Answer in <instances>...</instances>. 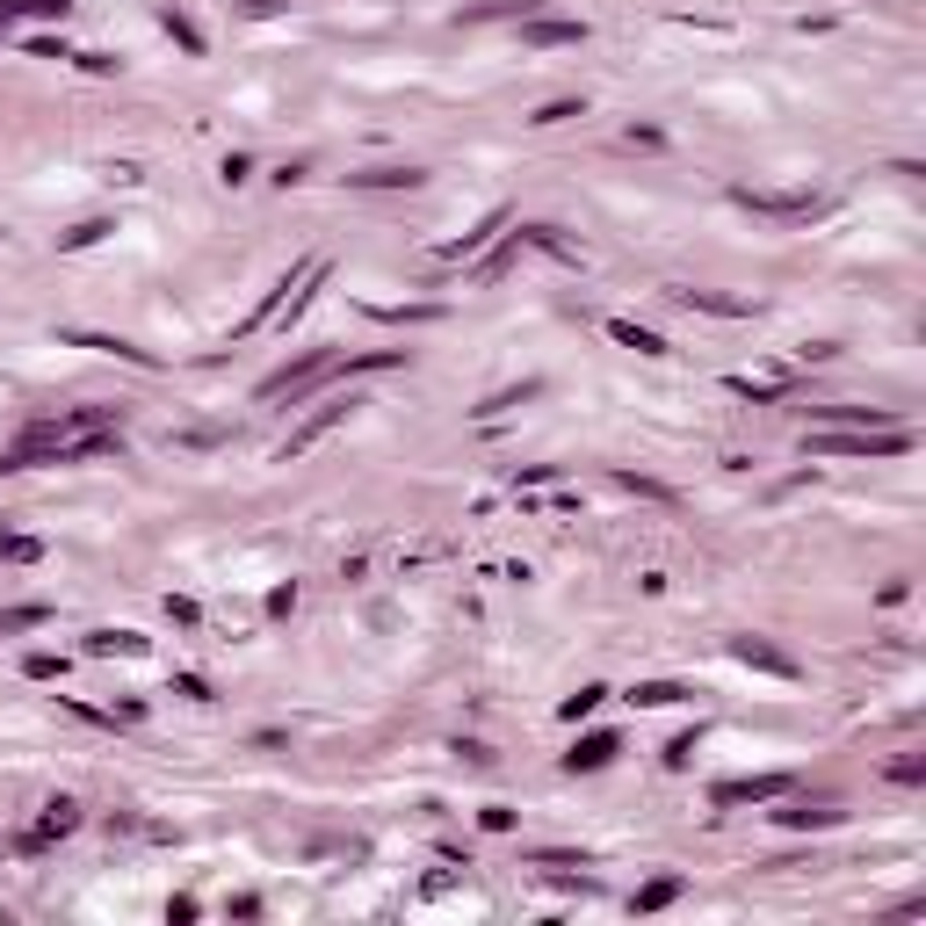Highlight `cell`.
<instances>
[{
    "label": "cell",
    "instance_id": "1",
    "mask_svg": "<svg viewBox=\"0 0 926 926\" xmlns=\"http://www.w3.org/2000/svg\"><path fill=\"white\" fill-rule=\"evenodd\" d=\"M811 449L818 456H905L912 435H905V427H876V435L854 427V435H811Z\"/></svg>",
    "mask_w": 926,
    "mask_h": 926
},
{
    "label": "cell",
    "instance_id": "2",
    "mask_svg": "<svg viewBox=\"0 0 926 926\" xmlns=\"http://www.w3.org/2000/svg\"><path fill=\"white\" fill-rule=\"evenodd\" d=\"M348 406H355V398H333V406H319V413L304 420V427H290V442H283V463H290V456H304V449H312L319 435H333V427L348 420Z\"/></svg>",
    "mask_w": 926,
    "mask_h": 926
},
{
    "label": "cell",
    "instance_id": "3",
    "mask_svg": "<svg viewBox=\"0 0 926 926\" xmlns=\"http://www.w3.org/2000/svg\"><path fill=\"white\" fill-rule=\"evenodd\" d=\"M738 203H753V210H767V218H818V196H760V189H738Z\"/></svg>",
    "mask_w": 926,
    "mask_h": 926
},
{
    "label": "cell",
    "instance_id": "4",
    "mask_svg": "<svg viewBox=\"0 0 926 926\" xmlns=\"http://www.w3.org/2000/svg\"><path fill=\"white\" fill-rule=\"evenodd\" d=\"M767 796H782V775H753V782H724L717 804H767Z\"/></svg>",
    "mask_w": 926,
    "mask_h": 926
},
{
    "label": "cell",
    "instance_id": "5",
    "mask_svg": "<svg viewBox=\"0 0 926 926\" xmlns=\"http://www.w3.org/2000/svg\"><path fill=\"white\" fill-rule=\"evenodd\" d=\"M615 760V738L608 731H594V738H579V746L565 753V767H572V775H579V767H608Z\"/></svg>",
    "mask_w": 926,
    "mask_h": 926
},
{
    "label": "cell",
    "instance_id": "6",
    "mask_svg": "<svg viewBox=\"0 0 926 926\" xmlns=\"http://www.w3.org/2000/svg\"><path fill=\"white\" fill-rule=\"evenodd\" d=\"M608 333H615L623 348H637V355H666V341H659V333H644V326H630V319H608Z\"/></svg>",
    "mask_w": 926,
    "mask_h": 926
},
{
    "label": "cell",
    "instance_id": "7",
    "mask_svg": "<svg viewBox=\"0 0 926 926\" xmlns=\"http://www.w3.org/2000/svg\"><path fill=\"white\" fill-rule=\"evenodd\" d=\"M362 189H413L420 181V167H369V174H355Z\"/></svg>",
    "mask_w": 926,
    "mask_h": 926
},
{
    "label": "cell",
    "instance_id": "8",
    "mask_svg": "<svg viewBox=\"0 0 926 926\" xmlns=\"http://www.w3.org/2000/svg\"><path fill=\"white\" fill-rule=\"evenodd\" d=\"M731 652H738V659H746V666H767V673H796V666H789L782 652H767V644H753V637H738V644H731Z\"/></svg>",
    "mask_w": 926,
    "mask_h": 926
},
{
    "label": "cell",
    "instance_id": "9",
    "mask_svg": "<svg viewBox=\"0 0 926 926\" xmlns=\"http://www.w3.org/2000/svg\"><path fill=\"white\" fill-rule=\"evenodd\" d=\"M500 225H507V210H492V218H485V225H478V232H463V239H456V246H449V261H463V254H478V246H485V239H492V232H500Z\"/></svg>",
    "mask_w": 926,
    "mask_h": 926
},
{
    "label": "cell",
    "instance_id": "10",
    "mask_svg": "<svg viewBox=\"0 0 926 926\" xmlns=\"http://www.w3.org/2000/svg\"><path fill=\"white\" fill-rule=\"evenodd\" d=\"M529 37H536V44H579L586 29H579V22H529Z\"/></svg>",
    "mask_w": 926,
    "mask_h": 926
},
{
    "label": "cell",
    "instance_id": "11",
    "mask_svg": "<svg viewBox=\"0 0 926 926\" xmlns=\"http://www.w3.org/2000/svg\"><path fill=\"white\" fill-rule=\"evenodd\" d=\"M73 825H80V811H73V804H51V818L37 825V840H58V832H73Z\"/></svg>",
    "mask_w": 926,
    "mask_h": 926
},
{
    "label": "cell",
    "instance_id": "12",
    "mask_svg": "<svg viewBox=\"0 0 926 926\" xmlns=\"http://www.w3.org/2000/svg\"><path fill=\"white\" fill-rule=\"evenodd\" d=\"M681 695H688V688H673V681H644V688H637V702H652V709H666V702H681Z\"/></svg>",
    "mask_w": 926,
    "mask_h": 926
},
{
    "label": "cell",
    "instance_id": "13",
    "mask_svg": "<svg viewBox=\"0 0 926 926\" xmlns=\"http://www.w3.org/2000/svg\"><path fill=\"white\" fill-rule=\"evenodd\" d=\"M673 890H681V883H673V876H659V883H652V890H644V898H637V905H644V912H659V905L673 898Z\"/></svg>",
    "mask_w": 926,
    "mask_h": 926
},
{
    "label": "cell",
    "instance_id": "14",
    "mask_svg": "<svg viewBox=\"0 0 926 926\" xmlns=\"http://www.w3.org/2000/svg\"><path fill=\"white\" fill-rule=\"evenodd\" d=\"M167 29H174V37H181V44H189V51H203V37H196V22H181L174 8H167Z\"/></svg>",
    "mask_w": 926,
    "mask_h": 926
},
{
    "label": "cell",
    "instance_id": "15",
    "mask_svg": "<svg viewBox=\"0 0 926 926\" xmlns=\"http://www.w3.org/2000/svg\"><path fill=\"white\" fill-rule=\"evenodd\" d=\"M594 702H601V688H579V695H572V702H565V717H572V724H579V717H586V709H594Z\"/></svg>",
    "mask_w": 926,
    "mask_h": 926
},
{
    "label": "cell",
    "instance_id": "16",
    "mask_svg": "<svg viewBox=\"0 0 926 926\" xmlns=\"http://www.w3.org/2000/svg\"><path fill=\"white\" fill-rule=\"evenodd\" d=\"M0 558H37V543H29V536H0Z\"/></svg>",
    "mask_w": 926,
    "mask_h": 926
}]
</instances>
